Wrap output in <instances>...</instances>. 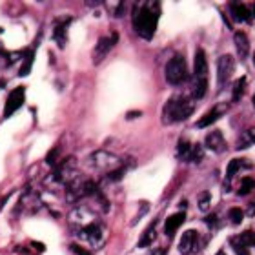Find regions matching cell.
I'll return each mask as SVG.
<instances>
[{
    "instance_id": "cell-8",
    "label": "cell",
    "mask_w": 255,
    "mask_h": 255,
    "mask_svg": "<svg viewBox=\"0 0 255 255\" xmlns=\"http://www.w3.org/2000/svg\"><path fill=\"white\" fill-rule=\"evenodd\" d=\"M230 246L234 248L235 255H250V248L255 246V234L254 232H245L241 235H234L230 239Z\"/></svg>"
},
{
    "instance_id": "cell-3",
    "label": "cell",
    "mask_w": 255,
    "mask_h": 255,
    "mask_svg": "<svg viewBox=\"0 0 255 255\" xmlns=\"http://www.w3.org/2000/svg\"><path fill=\"white\" fill-rule=\"evenodd\" d=\"M193 99L188 95H175L166 102L162 108V123L164 124H177L182 123L193 113Z\"/></svg>"
},
{
    "instance_id": "cell-16",
    "label": "cell",
    "mask_w": 255,
    "mask_h": 255,
    "mask_svg": "<svg viewBox=\"0 0 255 255\" xmlns=\"http://www.w3.org/2000/svg\"><path fill=\"white\" fill-rule=\"evenodd\" d=\"M230 13L237 22H250L252 20V11L241 2H230Z\"/></svg>"
},
{
    "instance_id": "cell-20",
    "label": "cell",
    "mask_w": 255,
    "mask_h": 255,
    "mask_svg": "<svg viewBox=\"0 0 255 255\" xmlns=\"http://www.w3.org/2000/svg\"><path fill=\"white\" fill-rule=\"evenodd\" d=\"M191 146H193V144L188 142L186 138H181V140H179V146H177V157L181 160H184V162H190Z\"/></svg>"
},
{
    "instance_id": "cell-31",
    "label": "cell",
    "mask_w": 255,
    "mask_h": 255,
    "mask_svg": "<svg viewBox=\"0 0 255 255\" xmlns=\"http://www.w3.org/2000/svg\"><path fill=\"white\" fill-rule=\"evenodd\" d=\"M128 117L131 119V117H140V112H135V113H129V115H128Z\"/></svg>"
},
{
    "instance_id": "cell-11",
    "label": "cell",
    "mask_w": 255,
    "mask_h": 255,
    "mask_svg": "<svg viewBox=\"0 0 255 255\" xmlns=\"http://www.w3.org/2000/svg\"><path fill=\"white\" fill-rule=\"evenodd\" d=\"M197 241H199V232L197 230H186L179 241V252L182 255H190L197 248Z\"/></svg>"
},
{
    "instance_id": "cell-7",
    "label": "cell",
    "mask_w": 255,
    "mask_h": 255,
    "mask_svg": "<svg viewBox=\"0 0 255 255\" xmlns=\"http://www.w3.org/2000/svg\"><path fill=\"white\" fill-rule=\"evenodd\" d=\"M235 71V60L232 55H223L221 59L217 60V88L223 90L224 86L228 84L232 75Z\"/></svg>"
},
{
    "instance_id": "cell-19",
    "label": "cell",
    "mask_w": 255,
    "mask_h": 255,
    "mask_svg": "<svg viewBox=\"0 0 255 255\" xmlns=\"http://www.w3.org/2000/svg\"><path fill=\"white\" fill-rule=\"evenodd\" d=\"M255 144V126L254 128H248L241 138L237 140V149H245V148H250Z\"/></svg>"
},
{
    "instance_id": "cell-30",
    "label": "cell",
    "mask_w": 255,
    "mask_h": 255,
    "mask_svg": "<svg viewBox=\"0 0 255 255\" xmlns=\"http://www.w3.org/2000/svg\"><path fill=\"white\" fill-rule=\"evenodd\" d=\"M151 255H166V252L162 250V248H159V250H153V254Z\"/></svg>"
},
{
    "instance_id": "cell-10",
    "label": "cell",
    "mask_w": 255,
    "mask_h": 255,
    "mask_svg": "<svg viewBox=\"0 0 255 255\" xmlns=\"http://www.w3.org/2000/svg\"><path fill=\"white\" fill-rule=\"evenodd\" d=\"M228 104L226 102H223V104H217V106H213L210 112L206 113V115H202L201 121L197 123V128H208L212 126L213 123H217L219 119L223 117V115H226V112H228Z\"/></svg>"
},
{
    "instance_id": "cell-25",
    "label": "cell",
    "mask_w": 255,
    "mask_h": 255,
    "mask_svg": "<svg viewBox=\"0 0 255 255\" xmlns=\"http://www.w3.org/2000/svg\"><path fill=\"white\" fill-rule=\"evenodd\" d=\"M210 204H212L210 191H202L201 195H199V208H201V212H208V210H210Z\"/></svg>"
},
{
    "instance_id": "cell-4",
    "label": "cell",
    "mask_w": 255,
    "mask_h": 255,
    "mask_svg": "<svg viewBox=\"0 0 255 255\" xmlns=\"http://www.w3.org/2000/svg\"><path fill=\"white\" fill-rule=\"evenodd\" d=\"M191 99L199 101L206 95L208 91V60L204 49H197L195 59H193V75L190 80Z\"/></svg>"
},
{
    "instance_id": "cell-23",
    "label": "cell",
    "mask_w": 255,
    "mask_h": 255,
    "mask_svg": "<svg viewBox=\"0 0 255 255\" xmlns=\"http://www.w3.org/2000/svg\"><path fill=\"white\" fill-rule=\"evenodd\" d=\"M33 55H35V49H29V51H26L24 53V66L20 68V77H24V75H27L29 71H31V66H33Z\"/></svg>"
},
{
    "instance_id": "cell-36",
    "label": "cell",
    "mask_w": 255,
    "mask_h": 255,
    "mask_svg": "<svg viewBox=\"0 0 255 255\" xmlns=\"http://www.w3.org/2000/svg\"><path fill=\"white\" fill-rule=\"evenodd\" d=\"M254 106H255V95H254Z\"/></svg>"
},
{
    "instance_id": "cell-29",
    "label": "cell",
    "mask_w": 255,
    "mask_h": 255,
    "mask_svg": "<svg viewBox=\"0 0 255 255\" xmlns=\"http://www.w3.org/2000/svg\"><path fill=\"white\" fill-rule=\"evenodd\" d=\"M215 223H217V217H215V215H212V217H208V219H206V224L210 226V228H212V226L215 228V226H217Z\"/></svg>"
},
{
    "instance_id": "cell-14",
    "label": "cell",
    "mask_w": 255,
    "mask_h": 255,
    "mask_svg": "<svg viewBox=\"0 0 255 255\" xmlns=\"http://www.w3.org/2000/svg\"><path fill=\"white\" fill-rule=\"evenodd\" d=\"M241 168H252L250 160H246V159H234V160H230L228 170H226V182H224V190H226V191L230 190L232 179L235 177V173H237V171H241Z\"/></svg>"
},
{
    "instance_id": "cell-13",
    "label": "cell",
    "mask_w": 255,
    "mask_h": 255,
    "mask_svg": "<svg viewBox=\"0 0 255 255\" xmlns=\"http://www.w3.org/2000/svg\"><path fill=\"white\" fill-rule=\"evenodd\" d=\"M184 221H186V213L184 212H177V213H173V215H170L164 223V234L168 235V237H173V235L177 234V230L182 226Z\"/></svg>"
},
{
    "instance_id": "cell-22",
    "label": "cell",
    "mask_w": 255,
    "mask_h": 255,
    "mask_svg": "<svg viewBox=\"0 0 255 255\" xmlns=\"http://www.w3.org/2000/svg\"><path fill=\"white\" fill-rule=\"evenodd\" d=\"M254 190H255V179H252V177H245V179L241 181V186H239V191H237V195L245 197Z\"/></svg>"
},
{
    "instance_id": "cell-12",
    "label": "cell",
    "mask_w": 255,
    "mask_h": 255,
    "mask_svg": "<svg viewBox=\"0 0 255 255\" xmlns=\"http://www.w3.org/2000/svg\"><path fill=\"white\" fill-rule=\"evenodd\" d=\"M69 24H71V16H66V18L62 16V18H59V20L55 22L53 38L60 48H64L66 42H68V26Z\"/></svg>"
},
{
    "instance_id": "cell-6",
    "label": "cell",
    "mask_w": 255,
    "mask_h": 255,
    "mask_svg": "<svg viewBox=\"0 0 255 255\" xmlns=\"http://www.w3.org/2000/svg\"><path fill=\"white\" fill-rule=\"evenodd\" d=\"M117 42H119V33H115V31L99 38V42L95 44V49H93V53H91L93 64H101L102 60L106 59V55L115 48Z\"/></svg>"
},
{
    "instance_id": "cell-35",
    "label": "cell",
    "mask_w": 255,
    "mask_h": 255,
    "mask_svg": "<svg viewBox=\"0 0 255 255\" xmlns=\"http://www.w3.org/2000/svg\"><path fill=\"white\" fill-rule=\"evenodd\" d=\"M254 66H255V53H254Z\"/></svg>"
},
{
    "instance_id": "cell-24",
    "label": "cell",
    "mask_w": 255,
    "mask_h": 255,
    "mask_svg": "<svg viewBox=\"0 0 255 255\" xmlns=\"http://www.w3.org/2000/svg\"><path fill=\"white\" fill-rule=\"evenodd\" d=\"M202 157H204V149L199 142L191 146V155H190V162H201Z\"/></svg>"
},
{
    "instance_id": "cell-33",
    "label": "cell",
    "mask_w": 255,
    "mask_h": 255,
    "mask_svg": "<svg viewBox=\"0 0 255 255\" xmlns=\"http://www.w3.org/2000/svg\"><path fill=\"white\" fill-rule=\"evenodd\" d=\"M252 16H254V18H255V4L252 5Z\"/></svg>"
},
{
    "instance_id": "cell-32",
    "label": "cell",
    "mask_w": 255,
    "mask_h": 255,
    "mask_svg": "<svg viewBox=\"0 0 255 255\" xmlns=\"http://www.w3.org/2000/svg\"><path fill=\"white\" fill-rule=\"evenodd\" d=\"M252 210H250V215H254V213H255V202H254V204H252Z\"/></svg>"
},
{
    "instance_id": "cell-21",
    "label": "cell",
    "mask_w": 255,
    "mask_h": 255,
    "mask_svg": "<svg viewBox=\"0 0 255 255\" xmlns=\"http://www.w3.org/2000/svg\"><path fill=\"white\" fill-rule=\"evenodd\" d=\"M245 90H246V77H241V79L235 80L234 84V93H232V101L234 102H239L245 95Z\"/></svg>"
},
{
    "instance_id": "cell-27",
    "label": "cell",
    "mask_w": 255,
    "mask_h": 255,
    "mask_svg": "<svg viewBox=\"0 0 255 255\" xmlns=\"http://www.w3.org/2000/svg\"><path fill=\"white\" fill-rule=\"evenodd\" d=\"M124 11H126L124 2H112V15L113 16H123Z\"/></svg>"
},
{
    "instance_id": "cell-17",
    "label": "cell",
    "mask_w": 255,
    "mask_h": 255,
    "mask_svg": "<svg viewBox=\"0 0 255 255\" xmlns=\"http://www.w3.org/2000/svg\"><path fill=\"white\" fill-rule=\"evenodd\" d=\"M234 42H235V48H237V53H239L241 59H246L248 53H250V40L246 37V33L235 31Z\"/></svg>"
},
{
    "instance_id": "cell-26",
    "label": "cell",
    "mask_w": 255,
    "mask_h": 255,
    "mask_svg": "<svg viewBox=\"0 0 255 255\" xmlns=\"http://www.w3.org/2000/svg\"><path fill=\"white\" fill-rule=\"evenodd\" d=\"M228 217H230V221H232V224H241V223H243L245 213H243V210H241V208L235 206V208H230Z\"/></svg>"
},
{
    "instance_id": "cell-34",
    "label": "cell",
    "mask_w": 255,
    "mask_h": 255,
    "mask_svg": "<svg viewBox=\"0 0 255 255\" xmlns=\"http://www.w3.org/2000/svg\"><path fill=\"white\" fill-rule=\"evenodd\" d=\"M215 255H226V254H224V252H217Z\"/></svg>"
},
{
    "instance_id": "cell-2",
    "label": "cell",
    "mask_w": 255,
    "mask_h": 255,
    "mask_svg": "<svg viewBox=\"0 0 255 255\" xmlns=\"http://www.w3.org/2000/svg\"><path fill=\"white\" fill-rule=\"evenodd\" d=\"M160 16L159 2H135L133 5V29L144 40H151L157 31Z\"/></svg>"
},
{
    "instance_id": "cell-9",
    "label": "cell",
    "mask_w": 255,
    "mask_h": 255,
    "mask_svg": "<svg viewBox=\"0 0 255 255\" xmlns=\"http://www.w3.org/2000/svg\"><path fill=\"white\" fill-rule=\"evenodd\" d=\"M26 101V88L24 86H18L15 90L11 91L7 101H5V108H4V117H11L15 112H18Z\"/></svg>"
},
{
    "instance_id": "cell-18",
    "label": "cell",
    "mask_w": 255,
    "mask_h": 255,
    "mask_svg": "<svg viewBox=\"0 0 255 255\" xmlns=\"http://www.w3.org/2000/svg\"><path fill=\"white\" fill-rule=\"evenodd\" d=\"M155 235H157V224L153 223V224H149L148 230H146V232L142 234V237L138 239L137 246L138 248H148V246L155 241Z\"/></svg>"
},
{
    "instance_id": "cell-15",
    "label": "cell",
    "mask_w": 255,
    "mask_h": 255,
    "mask_svg": "<svg viewBox=\"0 0 255 255\" xmlns=\"http://www.w3.org/2000/svg\"><path fill=\"white\" fill-rule=\"evenodd\" d=\"M206 146L208 149H212L215 153H223L224 149H226V140H224L223 133L221 131H210L206 135Z\"/></svg>"
},
{
    "instance_id": "cell-1",
    "label": "cell",
    "mask_w": 255,
    "mask_h": 255,
    "mask_svg": "<svg viewBox=\"0 0 255 255\" xmlns=\"http://www.w3.org/2000/svg\"><path fill=\"white\" fill-rule=\"evenodd\" d=\"M69 223L75 228L77 237L90 245L93 250H99L106 243V226L97 219L95 212H91L90 208H75L69 215Z\"/></svg>"
},
{
    "instance_id": "cell-5",
    "label": "cell",
    "mask_w": 255,
    "mask_h": 255,
    "mask_svg": "<svg viewBox=\"0 0 255 255\" xmlns=\"http://www.w3.org/2000/svg\"><path fill=\"white\" fill-rule=\"evenodd\" d=\"M166 80L170 82L171 86H179L182 82L188 80V64L186 59L182 55H175L173 59H170V62L166 64L164 69Z\"/></svg>"
},
{
    "instance_id": "cell-28",
    "label": "cell",
    "mask_w": 255,
    "mask_h": 255,
    "mask_svg": "<svg viewBox=\"0 0 255 255\" xmlns=\"http://www.w3.org/2000/svg\"><path fill=\"white\" fill-rule=\"evenodd\" d=\"M69 248H71V252H73L75 255H91L90 252L84 250V248H82V246H79V245H71Z\"/></svg>"
}]
</instances>
